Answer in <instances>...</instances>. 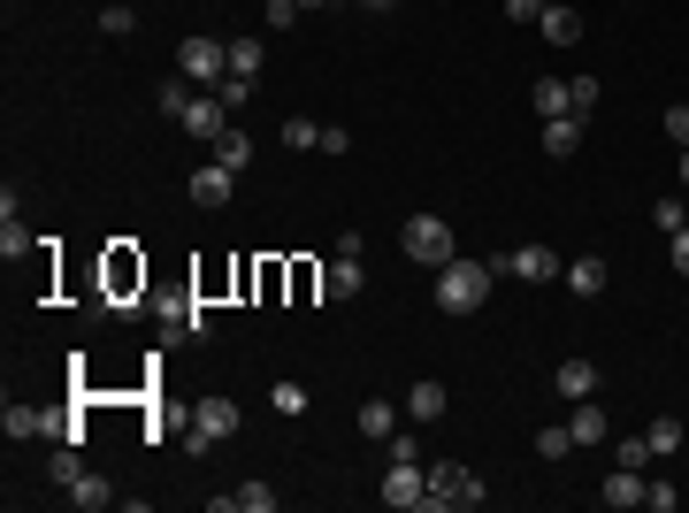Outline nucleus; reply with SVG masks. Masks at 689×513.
<instances>
[{"label":"nucleus","instance_id":"6","mask_svg":"<svg viewBox=\"0 0 689 513\" xmlns=\"http://www.w3.org/2000/svg\"><path fill=\"white\" fill-rule=\"evenodd\" d=\"M491 269H499V276H521V284H559V276H567V261H559L551 245H514V253H491Z\"/></svg>","mask_w":689,"mask_h":513},{"label":"nucleus","instance_id":"43","mask_svg":"<svg viewBox=\"0 0 689 513\" xmlns=\"http://www.w3.org/2000/svg\"><path fill=\"white\" fill-rule=\"evenodd\" d=\"M682 184H689V146H682Z\"/></svg>","mask_w":689,"mask_h":513},{"label":"nucleus","instance_id":"5","mask_svg":"<svg viewBox=\"0 0 689 513\" xmlns=\"http://www.w3.org/2000/svg\"><path fill=\"white\" fill-rule=\"evenodd\" d=\"M222 437H238V399L207 391V399L192 406V437H184V445H192V452H215Z\"/></svg>","mask_w":689,"mask_h":513},{"label":"nucleus","instance_id":"27","mask_svg":"<svg viewBox=\"0 0 689 513\" xmlns=\"http://www.w3.org/2000/svg\"><path fill=\"white\" fill-rule=\"evenodd\" d=\"M652 437H613V468H652Z\"/></svg>","mask_w":689,"mask_h":513},{"label":"nucleus","instance_id":"22","mask_svg":"<svg viewBox=\"0 0 689 513\" xmlns=\"http://www.w3.org/2000/svg\"><path fill=\"white\" fill-rule=\"evenodd\" d=\"M69 499H77V506H85V513H100V506H116V483H108V476H92V468H85V476H77V483H69Z\"/></svg>","mask_w":689,"mask_h":513},{"label":"nucleus","instance_id":"9","mask_svg":"<svg viewBox=\"0 0 689 513\" xmlns=\"http://www.w3.org/2000/svg\"><path fill=\"white\" fill-rule=\"evenodd\" d=\"M605 284H613L605 253H575V261H567V292H575V299H605Z\"/></svg>","mask_w":689,"mask_h":513},{"label":"nucleus","instance_id":"15","mask_svg":"<svg viewBox=\"0 0 689 513\" xmlns=\"http://www.w3.org/2000/svg\"><path fill=\"white\" fill-rule=\"evenodd\" d=\"M567 429H575V445H605V437H613V422H605V406H598V399H575Z\"/></svg>","mask_w":689,"mask_h":513},{"label":"nucleus","instance_id":"18","mask_svg":"<svg viewBox=\"0 0 689 513\" xmlns=\"http://www.w3.org/2000/svg\"><path fill=\"white\" fill-rule=\"evenodd\" d=\"M215 513H276V491L269 483H238V491H222Z\"/></svg>","mask_w":689,"mask_h":513},{"label":"nucleus","instance_id":"26","mask_svg":"<svg viewBox=\"0 0 689 513\" xmlns=\"http://www.w3.org/2000/svg\"><path fill=\"white\" fill-rule=\"evenodd\" d=\"M652 222H659L667 238H675V230H689V207H682V192H659V199H652Z\"/></svg>","mask_w":689,"mask_h":513},{"label":"nucleus","instance_id":"40","mask_svg":"<svg viewBox=\"0 0 689 513\" xmlns=\"http://www.w3.org/2000/svg\"><path fill=\"white\" fill-rule=\"evenodd\" d=\"M667 261H675V276H689V230H675V238H667Z\"/></svg>","mask_w":689,"mask_h":513},{"label":"nucleus","instance_id":"1","mask_svg":"<svg viewBox=\"0 0 689 513\" xmlns=\"http://www.w3.org/2000/svg\"><path fill=\"white\" fill-rule=\"evenodd\" d=\"M491 284H499V269H491V261L452 253V261L437 269V307H445V315H475V307L491 299Z\"/></svg>","mask_w":689,"mask_h":513},{"label":"nucleus","instance_id":"7","mask_svg":"<svg viewBox=\"0 0 689 513\" xmlns=\"http://www.w3.org/2000/svg\"><path fill=\"white\" fill-rule=\"evenodd\" d=\"M383 506H398V513L429 506V468H422V460H391V476H383Z\"/></svg>","mask_w":689,"mask_h":513},{"label":"nucleus","instance_id":"21","mask_svg":"<svg viewBox=\"0 0 689 513\" xmlns=\"http://www.w3.org/2000/svg\"><path fill=\"white\" fill-rule=\"evenodd\" d=\"M528 108H536L544 123H551V116H567V77H536V85H528Z\"/></svg>","mask_w":689,"mask_h":513},{"label":"nucleus","instance_id":"33","mask_svg":"<svg viewBox=\"0 0 689 513\" xmlns=\"http://www.w3.org/2000/svg\"><path fill=\"white\" fill-rule=\"evenodd\" d=\"M269 406H276V414H307V383H292V375H284V383L269 391Z\"/></svg>","mask_w":689,"mask_h":513},{"label":"nucleus","instance_id":"38","mask_svg":"<svg viewBox=\"0 0 689 513\" xmlns=\"http://www.w3.org/2000/svg\"><path fill=\"white\" fill-rule=\"evenodd\" d=\"M659 123H667V139H675V146H689V100H682V108H667Z\"/></svg>","mask_w":689,"mask_h":513},{"label":"nucleus","instance_id":"35","mask_svg":"<svg viewBox=\"0 0 689 513\" xmlns=\"http://www.w3.org/2000/svg\"><path fill=\"white\" fill-rule=\"evenodd\" d=\"M46 476H54V483H62V491H69V483H77V476H85V460H77V445H62V452H54V460H46Z\"/></svg>","mask_w":689,"mask_h":513},{"label":"nucleus","instance_id":"44","mask_svg":"<svg viewBox=\"0 0 689 513\" xmlns=\"http://www.w3.org/2000/svg\"><path fill=\"white\" fill-rule=\"evenodd\" d=\"M299 8H330V0H299Z\"/></svg>","mask_w":689,"mask_h":513},{"label":"nucleus","instance_id":"39","mask_svg":"<svg viewBox=\"0 0 689 513\" xmlns=\"http://www.w3.org/2000/svg\"><path fill=\"white\" fill-rule=\"evenodd\" d=\"M215 92H222V100H230V108H245V100H253V77H222V85H215Z\"/></svg>","mask_w":689,"mask_h":513},{"label":"nucleus","instance_id":"36","mask_svg":"<svg viewBox=\"0 0 689 513\" xmlns=\"http://www.w3.org/2000/svg\"><path fill=\"white\" fill-rule=\"evenodd\" d=\"M261 15H269V31H292L307 8H299V0H261Z\"/></svg>","mask_w":689,"mask_h":513},{"label":"nucleus","instance_id":"14","mask_svg":"<svg viewBox=\"0 0 689 513\" xmlns=\"http://www.w3.org/2000/svg\"><path fill=\"white\" fill-rule=\"evenodd\" d=\"M162 323H169L176 338H215V315H207V307H199V299H176V307H162Z\"/></svg>","mask_w":689,"mask_h":513},{"label":"nucleus","instance_id":"2","mask_svg":"<svg viewBox=\"0 0 689 513\" xmlns=\"http://www.w3.org/2000/svg\"><path fill=\"white\" fill-rule=\"evenodd\" d=\"M491 491H483V476L475 468H460V460H429V513H468L483 506Z\"/></svg>","mask_w":689,"mask_h":513},{"label":"nucleus","instance_id":"17","mask_svg":"<svg viewBox=\"0 0 689 513\" xmlns=\"http://www.w3.org/2000/svg\"><path fill=\"white\" fill-rule=\"evenodd\" d=\"M544 154H551V162L582 154V116H551V123H544Z\"/></svg>","mask_w":689,"mask_h":513},{"label":"nucleus","instance_id":"37","mask_svg":"<svg viewBox=\"0 0 689 513\" xmlns=\"http://www.w3.org/2000/svg\"><path fill=\"white\" fill-rule=\"evenodd\" d=\"M644 506H652V513H675V506H682V491H675V483H644Z\"/></svg>","mask_w":689,"mask_h":513},{"label":"nucleus","instance_id":"10","mask_svg":"<svg viewBox=\"0 0 689 513\" xmlns=\"http://www.w3.org/2000/svg\"><path fill=\"white\" fill-rule=\"evenodd\" d=\"M230 184H238V170L199 162V170H192V199H199V207H230Z\"/></svg>","mask_w":689,"mask_h":513},{"label":"nucleus","instance_id":"29","mask_svg":"<svg viewBox=\"0 0 689 513\" xmlns=\"http://www.w3.org/2000/svg\"><path fill=\"white\" fill-rule=\"evenodd\" d=\"M644 437H652V452H659V460H667V452H682V422H675V414H659Z\"/></svg>","mask_w":689,"mask_h":513},{"label":"nucleus","instance_id":"12","mask_svg":"<svg viewBox=\"0 0 689 513\" xmlns=\"http://www.w3.org/2000/svg\"><path fill=\"white\" fill-rule=\"evenodd\" d=\"M31 245H39V238H31V222L15 215V192H0V253H8V261H23Z\"/></svg>","mask_w":689,"mask_h":513},{"label":"nucleus","instance_id":"34","mask_svg":"<svg viewBox=\"0 0 689 513\" xmlns=\"http://www.w3.org/2000/svg\"><path fill=\"white\" fill-rule=\"evenodd\" d=\"M575 452V429H536V460H567Z\"/></svg>","mask_w":689,"mask_h":513},{"label":"nucleus","instance_id":"41","mask_svg":"<svg viewBox=\"0 0 689 513\" xmlns=\"http://www.w3.org/2000/svg\"><path fill=\"white\" fill-rule=\"evenodd\" d=\"M544 15V0H506V23H536Z\"/></svg>","mask_w":689,"mask_h":513},{"label":"nucleus","instance_id":"3","mask_svg":"<svg viewBox=\"0 0 689 513\" xmlns=\"http://www.w3.org/2000/svg\"><path fill=\"white\" fill-rule=\"evenodd\" d=\"M176 77H192L199 92H215V85L230 77V39H207V31H192V39L176 46Z\"/></svg>","mask_w":689,"mask_h":513},{"label":"nucleus","instance_id":"32","mask_svg":"<svg viewBox=\"0 0 689 513\" xmlns=\"http://www.w3.org/2000/svg\"><path fill=\"white\" fill-rule=\"evenodd\" d=\"M284 146H292V154H307V146H322V123H307V116H292V123H284Z\"/></svg>","mask_w":689,"mask_h":513},{"label":"nucleus","instance_id":"42","mask_svg":"<svg viewBox=\"0 0 689 513\" xmlns=\"http://www.w3.org/2000/svg\"><path fill=\"white\" fill-rule=\"evenodd\" d=\"M360 8H375V15H391V8H398V0H360Z\"/></svg>","mask_w":689,"mask_h":513},{"label":"nucleus","instance_id":"8","mask_svg":"<svg viewBox=\"0 0 689 513\" xmlns=\"http://www.w3.org/2000/svg\"><path fill=\"white\" fill-rule=\"evenodd\" d=\"M230 116H238V108H230V100H222V92H192V108H184V116H176V123H184V131H192V139H207V146H215V139H222V131H230Z\"/></svg>","mask_w":689,"mask_h":513},{"label":"nucleus","instance_id":"23","mask_svg":"<svg viewBox=\"0 0 689 513\" xmlns=\"http://www.w3.org/2000/svg\"><path fill=\"white\" fill-rule=\"evenodd\" d=\"M391 429H398V406H391V399H368V406H360V437H375V445H383Z\"/></svg>","mask_w":689,"mask_h":513},{"label":"nucleus","instance_id":"13","mask_svg":"<svg viewBox=\"0 0 689 513\" xmlns=\"http://www.w3.org/2000/svg\"><path fill=\"white\" fill-rule=\"evenodd\" d=\"M598 499L613 513H628V506H644V468H613L605 483H598Z\"/></svg>","mask_w":689,"mask_h":513},{"label":"nucleus","instance_id":"30","mask_svg":"<svg viewBox=\"0 0 689 513\" xmlns=\"http://www.w3.org/2000/svg\"><path fill=\"white\" fill-rule=\"evenodd\" d=\"M154 108H162V116H184V108H192V77H169V85L154 92Z\"/></svg>","mask_w":689,"mask_h":513},{"label":"nucleus","instance_id":"24","mask_svg":"<svg viewBox=\"0 0 689 513\" xmlns=\"http://www.w3.org/2000/svg\"><path fill=\"white\" fill-rule=\"evenodd\" d=\"M598 100H605L598 77H567V116H598Z\"/></svg>","mask_w":689,"mask_h":513},{"label":"nucleus","instance_id":"19","mask_svg":"<svg viewBox=\"0 0 689 513\" xmlns=\"http://www.w3.org/2000/svg\"><path fill=\"white\" fill-rule=\"evenodd\" d=\"M551 383H559V399H567V406H575V399H598V368H590V360H567Z\"/></svg>","mask_w":689,"mask_h":513},{"label":"nucleus","instance_id":"31","mask_svg":"<svg viewBox=\"0 0 689 513\" xmlns=\"http://www.w3.org/2000/svg\"><path fill=\"white\" fill-rule=\"evenodd\" d=\"M100 31H108V39H131V31H139V15H131L123 0H108V8H100Z\"/></svg>","mask_w":689,"mask_h":513},{"label":"nucleus","instance_id":"25","mask_svg":"<svg viewBox=\"0 0 689 513\" xmlns=\"http://www.w3.org/2000/svg\"><path fill=\"white\" fill-rule=\"evenodd\" d=\"M215 162H222V170H245V162H253V139H245V131L230 123V131L215 139Z\"/></svg>","mask_w":689,"mask_h":513},{"label":"nucleus","instance_id":"20","mask_svg":"<svg viewBox=\"0 0 689 513\" xmlns=\"http://www.w3.org/2000/svg\"><path fill=\"white\" fill-rule=\"evenodd\" d=\"M406 414H414V422H445V383H437V375H422V383L406 391Z\"/></svg>","mask_w":689,"mask_h":513},{"label":"nucleus","instance_id":"16","mask_svg":"<svg viewBox=\"0 0 689 513\" xmlns=\"http://www.w3.org/2000/svg\"><path fill=\"white\" fill-rule=\"evenodd\" d=\"M536 31H544L551 46H575V39H582V15H575V8H559V0H544V15H536Z\"/></svg>","mask_w":689,"mask_h":513},{"label":"nucleus","instance_id":"4","mask_svg":"<svg viewBox=\"0 0 689 513\" xmlns=\"http://www.w3.org/2000/svg\"><path fill=\"white\" fill-rule=\"evenodd\" d=\"M398 245H406V261H422L429 276H437V269H445V261L460 253V245H452V222H445V215H406Z\"/></svg>","mask_w":689,"mask_h":513},{"label":"nucleus","instance_id":"11","mask_svg":"<svg viewBox=\"0 0 689 513\" xmlns=\"http://www.w3.org/2000/svg\"><path fill=\"white\" fill-rule=\"evenodd\" d=\"M360 284H368V269H360V253H338V261L322 269V299H360Z\"/></svg>","mask_w":689,"mask_h":513},{"label":"nucleus","instance_id":"28","mask_svg":"<svg viewBox=\"0 0 689 513\" xmlns=\"http://www.w3.org/2000/svg\"><path fill=\"white\" fill-rule=\"evenodd\" d=\"M230 77H261V39H230Z\"/></svg>","mask_w":689,"mask_h":513}]
</instances>
